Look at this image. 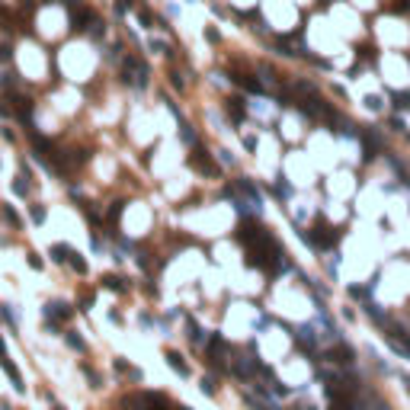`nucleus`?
Instances as JSON below:
<instances>
[{
  "instance_id": "f257e3e1",
  "label": "nucleus",
  "mask_w": 410,
  "mask_h": 410,
  "mask_svg": "<svg viewBox=\"0 0 410 410\" xmlns=\"http://www.w3.org/2000/svg\"><path fill=\"white\" fill-rule=\"evenodd\" d=\"M301 237H305V240H311L314 247H333V244H336V234L330 231V227H324V224L311 227V231H305Z\"/></svg>"
},
{
  "instance_id": "f03ea898",
  "label": "nucleus",
  "mask_w": 410,
  "mask_h": 410,
  "mask_svg": "<svg viewBox=\"0 0 410 410\" xmlns=\"http://www.w3.org/2000/svg\"><path fill=\"white\" fill-rule=\"evenodd\" d=\"M221 353H224V340L218 333H212L209 343H205V359H209L212 369H221Z\"/></svg>"
},
{
  "instance_id": "7ed1b4c3",
  "label": "nucleus",
  "mask_w": 410,
  "mask_h": 410,
  "mask_svg": "<svg viewBox=\"0 0 410 410\" xmlns=\"http://www.w3.org/2000/svg\"><path fill=\"white\" fill-rule=\"evenodd\" d=\"M0 369L7 372V378L13 381V388H16V391H26V384H22V375H19V369H16L13 362H10L7 356H0Z\"/></svg>"
},
{
  "instance_id": "20e7f679",
  "label": "nucleus",
  "mask_w": 410,
  "mask_h": 410,
  "mask_svg": "<svg viewBox=\"0 0 410 410\" xmlns=\"http://www.w3.org/2000/svg\"><path fill=\"white\" fill-rule=\"evenodd\" d=\"M327 359H330V362H336V366H349V362H353V349L340 343V346H333L330 353H327Z\"/></svg>"
},
{
  "instance_id": "39448f33",
  "label": "nucleus",
  "mask_w": 410,
  "mask_h": 410,
  "mask_svg": "<svg viewBox=\"0 0 410 410\" xmlns=\"http://www.w3.org/2000/svg\"><path fill=\"white\" fill-rule=\"evenodd\" d=\"M74 311H71V305H64V301H52V305H45V317H61L67 321Z\"/></svg>"
},
{
  "instance_id": "423d86ee",
  "label": "nucleus",
  "mask_w": 410,
  "mask_h": 410,
  "mask_svg": "<svg viewBox=\"0 0 410 410\" xmlns=\"http://www.w3.org/2000/svg\"><path fill=\"white\" fill-rule=\"evenodd\" d=\"M170 404H167L164 394H154V391H144V410H167Z\"/></svg>"
},
{
  "instance_id": "0eeeda50",
  "label": "nucleus",
  "mask_w": 410,
  "mask_h": 410,
  "mask_svg": "<svg viewBox=\"0 0 410 410\" xmlns=\"http://www.w3.org/2000/svg\"><path fill=\"white\" fill-rule=\"evenodd\" d=\"M167 362H170V369L179 372V375H189V366L183 362V356H179V353H173V349H167Z\"/></svg>"
},
{
  "instance_id": "6e6552de",
  "label": "nucleus",
  "mask_w": 410,
  "mask_h": 410,
  "mask_svg": "<svg viewBox=\"0 0 410 410\" xmlns=\"http://www.w3.org/2000/svg\"><path fill=\"white\" fill-rule=\"evenodd\" d=\"M71 253H74L71 247H64V244H55V247H52V260H55V263H67V257H71Z\"/></svg>"
},
{
  "instance_id": "1a4fd4ad",
  "label": "nucleus",
  "mask_w": 410,
  "mask_h": 410,
  "mask_svg": "<svg viewBox=\"0 0 410 410\" xmlns=\"http://www.w3.org/2000/svg\"><path fill=\"white\" fill-rule=\"evenodd\" d=\"M103 285L112 292H125V279H119V276H103Z\"/></svg>"
},
{
  "instance_id": "9d476101",
  "label": "nucleus",
  "mask_w": 410,
  "mask_h": 410,
  "mask_svg": "<svg viewBox=\"0 0 410 410\" xmlns=\"http://www.w3.org/2000/svg\"><path fill=\"white\" fill-rule=\"evenodd\" d=\"M64 340H67V346H71V349H77V353H83V340H80V336H77L74 330H71V333H64Z\"/></svg>"
},
{
  "instance_id": "9b49d317",
  "label": "nucleus",
  "mask_w": 410,
  "mask_h": 410,
  "mask_svg": "<svg viewBox=\"0 0 410 410\" xmlns=\"http://www.w3.org/2000/svg\"><path fill=\"white\" fill-rule=\"evenodd\" d=\"M67 263H71V266H74L77 272H87V263L80 260V253H71V257H67Z\"/></svg>"
},
{
  "instance_id": "f8f14e48",
  "label": "nucleus",
  "mask_w": 410,
  "mask_h": 410,
  "mask_svg": "<svg viewBox=\"0 0 410 410\" xmlns=\"http://www.w3.org/2000/svg\"><path fill=\"white\" fill-rule=\"evenodd\" d=\"M29 215H32V221H45V205H29Z\"/></svg>"
},
{
  "instance_id": "ddd939ff",
  "label": "nucleus",
  "mask_w": 410,
  "mask_h": 410,
  "mask_svg": "<svg viewBox=\"0 0 410 410\" xmlns=\"http://www.w3.org/2000/svg\"><path fill=\"white\" fill-rule=\"evenodd\" d=\"M4 218H7L10 224H13V227H22V218H19V215H16L13 209H4Z\"/></svg>"
},
{
  "instance_id": "4468645a",
  "label": "nucleus",
  "mask_w": 410,
  "mask_h": 410,
  "mask_svg": "<svg viewBox=\"0 0 410 410\" xmlns=\"http://www.w3.org/2000/svg\"><path fill=\"white\" fill-rule=\"evenodd\" d=\"M227 112H231V116L237 119V122L244 119V109H240V103H237V100H231V103H227Z\"/></svg>"
},
{
  "instance_id": "2eb2a0df",
  "label": "nucleus",
  "mask_w": 410,
  "mask_h": 410,
  "mask_svg": "<svg viewBox=\"0 0 410 410\" xmlns=\"http://www.w3.org/2000/svg\"><path fill=\"white\" fill-rule=\"evenodd\" d=\"M13 192H16V196H26V192H29V183H26V176H22V179H16V183H13Z\"/></svg>"
},
{
  "instance_id": "dca6fc26",
  "label": "nucleus",
  "mask_w": 410,
  "mask_h": 410,
  "mask_svg": "<svg viewBox=\"0 0 410 410\" xmlns=\"http://www.w3.org/2000/svg\"><path fill=\"white\" fill-rule=\"evenodd\" d=\"M83 375L90 378V384H93V388H100V375H96V372H93L90 366H83Z\"/></svg>"
},
{
  "instance_id": "f3484780",
  "label": "nucleus",
  "mask_w": 410,
  "mask_h": 410,
  "mask_svg": "<svg viewBox=\"0 0 410 410\" xmlns=\"http://www.w3.org/2000/svg\"><path fill=\"white\" fill-rule=\"evenodd\" d=\"M119 215H122V202H112L109 205V221H119Z\"/></svg>"
},
{
  "instance_id": "a211bd4d",
  "label": "nucleus",
  "mask_w": 410,
  "mask_h": 410,
  "mask_svg": "<svg viewBox=\"0 0 410 410\" xmlns=\"http://www.w3.org/2000/svg\"><path fill=\"white\" fill-rule=\"evenodd\" d=\"M29 266L32 269H42V257H39V253H29Z\"/></svg>"
},
{
  "instance_id": "6ab92c4d",
  "label": "nucleus",
  "mask_w": 410,
  "mask_h": 410,
  "mask_svg": "<svg viewBox=\"0 0 410 410\" xmlns=\"http://www.w3.org/2000/svg\"><path fill=\"white\" fill-rule=\"evenodd\" d=\"M202 391H209V394H215V378H202Z\"/></svg>"
},
{
  "instance_id": "aec40b11",
  "label": "nucleus",
  "mask_w": 410,
  "mask_h": 410,
  "mask_svg": "<svg viewBox=\"0 0 410 410\" xmlns=\"http://www.w3.org/2000/svg\"><path fill=\"white\" fill-rule=\"evenodd\" d=\"M295 410H314V407H311V404H298Z\"/></svg>"
},
{
  "instance_id": "412c9836",
  "label": "nucleus",
  "mask_w": 410,
  "mask_h": 410,
  "mask_svg": "<svg viewBox=\"0 0 410 410\" xmlns=\"http://www.w3.org/2000/svg\"><path fill=\"white\" fill-rule=\"evenodd\" d=\"M0 356H7V346H4V340H0Z\"/></svg>"
},
{
  "instance_id": "4be33fe9",
  "label": "nucleus",
  "mask_w": 410,
  "mask_h": 410,
  "mask_svg": "<svg viewBox=\"0 0 410 410\" xmlns=\"http://www.w3.org/2000/svg\"><path fill=\"white\" fill-rule=\"evenodd\" d=\"M0 410H10V404H7V401H0Z\"/></svg>"
},
{
  "instance_id": "5701e85b",
  "label": "nucleus",
  "mask_w": 410,
  "mask_h": 410,
  "mask_svg": "<svg viewBox=\"0 0 410 410\" xmlns=\"http://www.w3.org/2000/svg\"><path fill=\"white\" fill-rule=\"evenodd\" d=\"M55 410H64V407H55Z\"/></svg>"
}]
</instances>
